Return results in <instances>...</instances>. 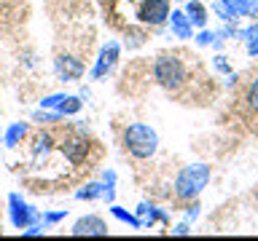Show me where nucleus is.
Here are the masks:
<instances>
[{"label":"nucleus","mask_w":258,"mask_h":241,"mask_svg":"<svg viewBox=\"0 0 258 241\" xmlns=\"http://www.w3.org/2000/svg\"><path fill=\"white\" fill-rule=\"evenodd\" d=\"M247 102H250V107H253L258 112V80L253 86H250V91H247Z\"/></svg>","instance_id":"nucleus-17"},{"label":"nucleus","mask_w":258,"mask_h":241,"mask_svg":"<svg viewBox=\"0 0 258 241\" xmlns=\"http://www.w3.org/2000/svg\"><path fill=\"white\" fill-rule=\"evenodd\" d=\"M124 145H126V150L132 153L135 158H151L153 153H156V148H159V137H156V132H153L151 126L132 124L124 132Z\"/></svg>","instance_id":"nucleus-1"},{"label":"nucleus","mask_w":258,"mask_h":241,"mask_svg":"<svg viewBox=\"0 0 258 241\" xmlns=\"http://www.w3.org/2000/svg\"><path fill=\"white\" fill-rule=\"evenodd\" d=\"M210 180V166L205 164H191L185 166L175 180V196L177 198H194L205 190V185Z\"/></svg>","instance_id":"nucleus-2"},{"label":"nucleus","mask_w":258,"mask_h":241,"mask_svg":"<svg viewBox=\"0 0 258 241\" xmlns=\"http://www.w3.org/2000/svg\"><path fill=\"white\" fill-rule=\"evenodd\" d=\"M188 22L194 24V27H205L207 24V11H205V6L197 3V0H191L188 3Z\"/></svg>","instance_id":"nucleus-12"},{"label":"nucleus","mask_w":258,"mask_h":241,"mask_svg":"<svg viewBox=\"0 0 258 241\" xmlns=\"http://www.w3.org/2000/svg\"><path fill=\"white\" fill-rule=\"evenodd\" d=\"M118 59V43H108L102 48V54H100V59H97L94 64V70H92V78H102L105 72H108L113 64H116Z\"/></svg>","instance_id":"nucleus-6"},{"label":"nucleus","mask_w":258,"mask_h":241,"mask_svg":"<svg viewBox=\"0 0 258 241\" xmlns=\"http://www.w3.org/2000/svg\"><path fill=\"white\" fill-rule=\"evenodd\" d=\"M110 212L116 214V217H118L121 222H129V225H132V228H143V220H137L135 214H129V212H124V209H121V206H110Z\"/></svg>","instance_id":"nucleus-14"},{"label":"nucleus","mask_w":258,"mask_h":241,"mask_svg":"<svg viewBox=\"0 0 258 241\" xmlns=\"http://www.w3.org/2000/svg\"><path fill=\"white\" fill-rule=\"evenodd\" d=\"M24 233H27V236H38V233H43V230H40V228H30V230H24Z\"/></svg>","instance_id":"nucleus-23"},{"label":"nucleus","mask_w":258,"mask_h":241,"mask_svg":"<svg viewBox=\"0 0 258 241\" xmlns=\"http://www.w3.org/2000/svg\"><path fill=\"white\" fill-rule=\"evenodd\" d=\"M81 110V99L78 96H64L59 102V112H78Z\"/></svg>","instance_id":"nucleus-16"},{"label":"nucleus","mask_w":258,"mask_h":241,"mask_svg":"<svg viewBox=\"0 0 258 241\" xmlns=\"http://www.w3.org/2000/svg\"><path fill=\"white\" fill-rule=\"evenodd\" d=\"M22 137H24V126L22 124H14L11 129H8V134H6V145H8V148H14Z\"/></svg>","instance_id":"nucleus-15"},{"label":"nucleus","mask_w":258,"mask_h":241,"mask_svg":"<svg viewBox=\"0 0 258 241\" xmlns=\"http://www.w3.org/2000/svg\"><path fill=\"white\" fill-rule=\"evenodd\" d=\"M97 196H105L108 201H113V188H105L100 182H92L86 185L84 190H78V198H97Z\"/></svg>","instance_id":"nucleus-11"},{"label":"nucleus","mask_w":258,"mask_h":241,"mask_svg":"<svg viewBox=\"0 0 258 241\" xmlns=\"http://www.w3.org/2000/svg\"><path fill=\"white\" fill-rule=\"evenodd\" d=\"M62 150H64V156H68L73 164H81V161L86 158L89 142L84 140V137H70V140H64V142H62Z\"/></svg>","instance_id":"nucleus-8"},{"label":"nucleus","mask_w":258,"mask_h":241,"mask_svg":"<svg viewBox=\"0 0 258 241\" xmlns=\"http://www.w3.org/2000/svg\"><path fill=\"white\" fill-rule=\"evenodd\" d=\"M56 72H59L62 80H76L84 72V64H81L76 56H59L56 59Z\"/></svg>","instance_id":"nucleus-9"},{"label":"nucleus","mask_w":258,"mask_h":241,"mask_svg":"<svg viewBox=\"0 0 258 241\" xmlns=\"http://www.w3.org/2000/svg\"><path fill=\"white\" fill-rule=\"evenodd\" d=\"M105 233H108V225L94 214H89L73 225V236H105Z\"/></svg>","instance_id":"nucleus-5"},{"label":"nucleus","mask_w":258,"mask_h":241,"mask_svg":"<svg viewBox=\"0 0 258 241\" xmlns=\"http://www.w3.org/2000/svg\"><path fill=\"white\" fill-rule=\"evenodd\" d=\"M213 40H215L213 32H202V35L197 38V43H199V46H207V43H213Z\"/></svg>","instance_id":"nucleus-18"},{"label":"nucleus","mask_w":258,"mask_h":241,"mask_svg":"<svg viewBox=\"0 0 258 241\" xmlns=\"http://www.w3.org/2000/svg\"><path fill=\"white\" fill-rule=\"evenodd\" d=\"M64 212H56V214H46V222H56V220H62Z\"/></svg>","instance_id":"nucleus-20"},{"label":"nucleus","mask_w":258,"mask_h":241,"mask_svg":"<svg viewBox=\"0 0 258 241\" xmlns=\"http://www.w3.org/2000/svg\"><path fill=\"white\" fill-rule=\"evenodd\" d=\"M153 75H156V80L164 88H177L185 80V70L180 59H175V56H161V59H156V64H153Z\"/></svg>","instance_id":"nucleus-3"},{"label":"nucleus","mask_w":258,"mask_h":241,"mask_svg":"<svg viewBox=\"0 0 258 241\" xmlns=\"http://www.w3.org/2000/svg\"><path fill=\"white\" fill-rule=\"evenodd\" d=\"M221 3L231 11V16L237 19V16H247L253 11V6H250V0H221Z\"/></svg>","instance_id":"nucleus-13"},{"label":"nucleus","mask_w":258,"mask_h":241,"mask_svg":"<svg viewBox=\"0 0 258 241\" xmlns=\"http://www.w3.org/2000/svg\"><path fill=\"white\" fill-rule=\"evenodd\" d=\"M140 19L148 24H161L169 19V3L167 0H145L140 6Z\"/></svg>","instance_id":"nucleus-4"},{"label":"nucleus","mask_w":258,"mask_h":241,"mask_svg":"<svg viewBox=\"0 0 258 241\" xmlns=\"http://www.w3.org/2000/svg\"><path fill=\"white\" fill-rule=\"evenodd\" d=\"M218 70H223V72H229V64L223 62V56H218Z\"/></svg>","instance_id":"nucleus-22"},{"label":"nucleus","mask_w":258,"mask_h":241,"mask_svg":"<svg viewBox=\"0 0 258 241\" xmlns=\"http://www.w3.org/2000/svg\"><path fill=\"white\" fill-rule=\"evenodd\" d=\"M255 198H258V193H255Z\"/></svg>","instance_id":"nucleus-25"},{"label":"nucleus","mask_w":258,"mask_h":241,"mask_svg":"<svg viewBox=\"0 0 258 241\" xmlns=\"http://www.w3.org/2000/svg\"><path fill=\"white\" fill-rule=\"evenodd\" d=\"M253 11L258 14V0H253Z\"/></svg>","instance_id":"nucleus-24"},{"label":"nucleus","mask_w":258,"mask_h":241,"mask_svg":"<svg viewBox=\"0 0 258 241\" xmlns=\"http://www.w3.org/2000/svg\"><path fill=\"white\" fill-rule=\"evenodd\" d=\"M32 217H35V214L30 212V206L14 193V196H11V222L16 225V228H27V225L32 222Z\"/></svg>","instance_id":"nucleus-7"},{"label":"nucleus","mask_w":258,"mask_h":241,"mask_svg":"<svg viewBox=\"0 0 258 241\" xmlns=\"http://www.w3.org/2000/svg\"><path fill=\"white\" fill-rule=\"evenodd\" d=\"M172 233H177V236H185V233H188V225H177Z\"/></svg>","instance_id":"nucleus-21"},{"label":"nucleus","mask_w":258,"mask_h":241,"mask_svg":"<svg viewBox=\"0 0 258 241\" xmlns=\"http://www.w3.org/2000/svg\"><path fill=\"white\" fill-rule=\"evenodd\" d=\"M169 19H172V32H175L177 38H191L194 24L188 22V14H183V11H172V14H169Z\"/></svg>","instance_id":"nucleus-10"},{"label":"nucleus","mask_w":258,"mask_h":241,"mask_svg":"<svg viewBox=\"0 0 258 241\" xmlns=\"http://www.w3.org/2000/svg\"><path fill=\"white\" fill-rule=\"evenodd\" d=\"M247 51L253 54V56L258 54V38H250V40H247Z\"/></svg>","instance_id":"nucleus-19"}]
</instances>
